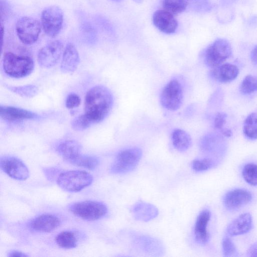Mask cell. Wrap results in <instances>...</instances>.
Here are the masks:
<instances>
[{"instance_id": "1", "label": "cell", "mask_w": 257, "mask_h": 257, "mask_svg": "<svg viewBox=\"0 0 257 257\" xmlns=\"http://www.w3.org/2000/svg\"><path fill=\"white\" fill-rule=\"evenodd\" d=\"M113 103V95L107 87L93 86L88 90L85 97L84 114L93 123L100 122L108 115Z\"/></svg>"}, {"instance_id": "2", "label": "cell", "mask_w": 257, "mask_h": 257, "mask_svg": "<svg viewBox=\"0 0 257 257\" xmlns=\"http://www.w3.org/2000/svg\"><path fill=\"white\" fill-rule=\"evenodd\" d=\"M5 72L9 76L20 78L30 75L34 68L33 59L28 56H20L12 52L5 53L3 59Z\"/></svg>"}, {"instance_id": "3", "label": "cell", "mask_w": 257, "mask_h": 257, "mask_svg": "<svg viewBox=\"0 0 257 257\" xmlns=\"http://www.w3.org/2000/svg\"><path fill=\"white\" fill-rule=\"evenodd\" d=\"M232 53V47L229 42L225 39H217L206 49L204 62L212 69L222 64L231 57Z\"/></svg>"}, {"instance_id": "4", "label": "cell", "mask_w": 257, "mask_h": 257, "mask_svg": "<svg viewBox=\"0 0 257 257\" xmlns=\"http://www.w3.org/2000/svg\"><path fill=\"white\" fill-rule=\"evenodd\" d=\"M93 177L89 173L80 170L69 171L59 175L57 182L62 189L68 192H78L89 186Z\"/></svg>"}, {"instance_id": "5", "label": "cell", "mask_w": 257, "mask_h": 257, "mask_svg": "<svg viewBox=\"0 0 257 257\" xmlns=\"http://www.w3.org/2000/svg\"><path fill=\"white\" fill-rule=\"evenodd\" d=\"M142 156V150L136 147L120 151L110 167V172L122 174L132 171L138 166Z\"/></svg>"}, {"instance_id": "6", "label": "cell", "mask_w": 257, "mask_h": 257, "mask_svg": "<svg viewBox=\"0 0 257 257\" xmlns=\"http://www.w3.org/2000/svg\"><path fill=\"white\" fill-rule=\"evenodd\" d=\"M69 208L75 215L87 221L98 220L104 216L107 212L106 205L96 201L76 202L71 205Z\"/></svg>"}, {"instance_id": "7", "label": "cell", "mask_w": 257, "mask_h": 257, "mask_svg": "<svg viewBox=\"0 0 257 257\" xmlns=\"http://www.w3.org/2000/svg\"><path fill=\"white\" fill-rule=\"evenodd\" d=\"M15 29L17 35L22 43L32 45L38 39L42 25L38 20L25 16L17 21Z\"/></svg>"}, {"instance_id": "8", "label": "cell", "mask_w": 257, "mask_h": 257, "mask_svg": "<svg viewBox=\"0 0 257 257\" xmlns=\"http://www.w3.org/2000/svg\"><path fill=\"white\" fill-rule=\"evenodd\" d=\"M63 23V13L58 6L48 7L42 11L41 16L42 28L49 37L54 38L60 32Z\"/></svg>"}, {"instance_id": "9", "label": "cell", "mask_w": 257, "mask_h": 257, "mask_svg": "<svg viewBox=\"0 0 257 257\" xmlns=\"http://www.w3.org/2000/svg\"><path fill=\"white\" fill-rule=\"evenodd\" d=\"M183 90L181 83L177 79L170 80L163 88L160 95V102L166 109L175 111L181 106Z\"/></svg>"}, {"instance_id": "10", "label": "cell", "mask_w": 257, "mask_h": 257, "mask_svg": "<svg viewBox=\"0 0 257 257\" xmlns=\"http://www.w3.org/2000/svg\"><path fill=\"white\" fill-rule=\"evenodd\" d=\"M64 48L61 41L49 43L39 50L37 55L38 64L46 68L54 66L62 56Z\"/></svg>"}, {"instance_id": "11", "label": "cell", "mask_w": 257, "mask_h": 257, "mask_svg": "<svg viewBox=\"0 0 257 257\" xmlns=\"http://www.w3.org/2000/svg\"><path fill=\"white\" fill-rule=\"evenodd\" d=\"M2 170L10 177L24 181L29 176V171L26 165L19 159L11 156L2 157L0 161Z\"/></svg>"}, {"instance_id": "12", "label": "cell", "mask_w": 257, "mask_h": 257, "mask_svg": "<svg viewBox=\"0 0 257 257\" xmlns=\"http://www.w3.org/2000/svg\"><path fill=\"white\" fill-rule=\"evenodd\" d=\"M252 198V194L249 191L243 189H235L225 194L223 204L228 210L234 211L248 204Z\"/></svg>"}, {"instance_id": "13", "label": "cell", "mask_w": 257, "mask_h": 257, "mask_svg": "<svg viewBox=\"0 0 257 257\" xmlns=\"http://www.w3.org/2000/svg\"><path fill=\"white\" fill-rule=\"evenodd\" d=\"M133 237L134 245L145 253L153 256L163 253L164 248L159 240L144 235H135Z\"/></svg>"}, {"instance_id": "14", "label": "cell", "mask_w": 257, "mask_h": 257, "mask_svg": "<svg viewBox=\"0 0 257 257\" xmlns=\"http://www.w3.org/2000/svg\"><path fill=\"white\" fill-rule=\"evenodd\" d=\"M210 218L211 212L205 209L199 213L196 218L194 234L196 241L200 244H205L209 240L210 235L207 227Z\"/></svg>"}, {"instance_id": "15", "label": "cell", "mask_w": 257, "mask_h": 257, "mask_svg": "<svg viewBox=\"0 0 257 257\" xmlns=\"http://www.w3.org/2000/svg\"><path fill=\"white\" fill-rule=\"evenodd\" d=\"M153 21L159 30L166 34L174 33L178 27V22L174 15L164 9L154 13Z\"/></svg>"}, {"instance_id": "16", "label": "cell", "mask_w": 257, "mask_h": 257, "mask_svg": "<svg viewBox=\"0 0 257 257\" xmlns=\"http://www.w3.org/2000/svg\"><path fill=\"white\" fill-rule=\"evenodd\" d=\"M252 227V216L246 212L239 215L228 225L226 233L229 236L242 235L249 231Z\"/></svg>"}, {"instance_id": "17", "label": "cell", "mask_w": 257, "mask_h": 257, "mask_svg": "<svg viewBox=\"0 0 257 257\" xmlns=\"http://www.w3.org/2000/svg\"><path fill=\"white\" fill-rule=\"evenodd\" d=\"M239 69L230 63L222 64L212 68L210 72L211 77L220 83H228L234 80L238 75Z\"/></svg>"}, {"instance_id": "18", "label": "cell", "mask_w": 257, "mask_h": 257, "mask_svg": "<svg viewBox=\"0 0 257 257\" xmlns=\"http://www.w3.org/2000/svg\"><path fill=\"white\" fill-rule=\"evenodd\" d=\"M80 61L78 51L72 43L65 46L62 56L60 69L65 73H72L76 70Z\"/></svg>"}, {"instance_id": "19", "label": "cell", "mask_w": 257, "mask_h": 257, "mask_svg": "<svg viewBox=\"0 0 257 257\" xmlns=\"http://www.w3.org/2000/svg\"><path fill=\"white\" fill-rule=\"evenodd\" d=\"M60 224V219L56 215L45 214L35 218L30 223V227L33 230L40 232H50L57 228Z\"/></svg>"}, {"instance_id": "20", "label": "cell", "mask_w": 257, "mask_h": 257, "mask_svg": "<svg viewBox=\"0 0 257 257\" xmlns=\"http://www.w3.org/2000/svg\"><path fill=\"white\" fill-rule=\"evenodd\" d=\"M2 118L9 121H20L36 118L38 115L29 110L11 106H1Z\"/></svg>"}, {"instance_id": "21", "label": "cell", "mask_w": 257, "mask_h": 257, "mask_svg": "<svg viewBox=\"0 0 257 257\" xmlns=\"http://www.w3.org/2000/svg\"><path fill=\"white\" fill-rule=\"evenodd\" d=\"M131 212L135 219L145 222L154 219L159 213L156 206L143 201L136 203L132 207Z\"/></svg>"}, {"instance_id": "22", "label": "cell", "mask_w": 257, "mask_h": 257, "mask_svg": "<svg viewBox=\"0 0 257 257\" xmlns=\"http://www.w3.org/2000/svg\"><path fill=\"white\" fill-rule=\"evenodd\" d=\"M56 150L61 156L71 163L81 155L80 144L74 140L61 142L57 146Z\"/></svg>"}, {"instance_id": "23", "label": "cell", "mask_w": 257, "mask_h": 257, "mask_svg": "<svg viewBox=\"0 0 257 257\" xmlns=\"http://www.w3.org/2000/svg\"><path fill=\"white\" fill-rule=\"evenodd\" d=\"M171 140L174 148L181 152L187 151L191 144V138L190 135L181 129L177 128L173 131Z\"/></svg>"}, {"instance_id": "24", "label": "cell", "mask_w": 257, "mask_h": 257, "mask_svg": "<svg viewBox=\"0 0 257 257\" xmlns=\"http://www.w3.org/2000/svg\"><path fill=\"white\" fill-rule=\"evenodd\" d=\"M243 132L249 140L257 139V111L250 113L244 120Z\"/></svg>"}, {"instance_id": "25", "label": "cell", "mask_w": 257, "mask_h": 257, "mask_svg": "<svg viewBox=\"0 0 257 257\" xmlns=\"http://www.w3.org/2000/svg\"><path fill=\"white\" fill-rule=\"evenodd\" d=\"M55 240L59 246L67 249L75 247L78 243L77 237L72 231L61 232L57 235Z\"/></svg>"}, {"instance_id": "26", "label": "cell", "mask_w": 257, "mask_h": 257, "mask_svg": "<svg viewBox=\"0 0 257 257\" xmlns=\"http://www.w3.org/2000/svg\"><path fill=\"white\" fill-rule=\"evenodd\" d=\"M162 5L164 10L174 15L183 12L188 2L187 0H163Z\"/></svg>"}, {"instance_id": "27", "label": "cell", "mask_w": 257, "mask_h": 257, "mask_svg": "<svg viewBox=\"0 0 257 257\" xmlns=\"http://www.w3.org/2000/svg\"><path fill=\"white\" fill-rule=\"evenodd\" d=\"M7 88L14 93L26 98L33 97L37 94L39 91L38 87L32 84H27L20 86H8Z\"/></svg>"}, {"instance_id": "28", "label": "cell", "mask_w": 257, "mask_h": 257, "mask_svg": "<svg viewBox=\"0 0 257 257\" xmlns=\"http://www.w3.org/2000/svg\"><path fill=\"white\" fill-rule=\"evenodd\" d=\"M242 175L248 184L257 186V164L252 163L246 164L242 169Z\"/></svg>"}, {"instance_id": "29", "label": "cell", "mask_w": 257, "mask_h": 257, "mask_svg": "<svg viewBox=\"0 0 257 257\" xmlns=\"http://www.w3.org/2000/svg\"><path fill=\"white\" fill-rule=\"evenodd\" d=\"M99 163V160L98 158L95 156L83 155H81L71 164L86 168L89 169H94L97 167Z\"/></svg>"}, {"instance_id": "30", "label": "cell", "mask_w": 257, "mask_h": 257, "mask_svg": "<svg viewBox=\"0 0 257 257\" xmlns=\"http://www.w3.org/2000/svg\"><path fill=\"white\" fill-rule=\"evenodd\" d=\"M240 91L244 94H250L257 91V76L248 75L242 81Z\"/></svg>"}, {"instance_id": "31", "label": "cell", "mask_w": 257, "mask_h": 257, "mask_svg": "<svg viewBox=\"0 0 257 257\" xmlns=\"http://www.w3.org/2000/svg\"><path fill=\"white\" fill-rule=\"evenodd\" d=\"M216 165V161L210 158H204L194 160L192 167L196 172H203L213 168Z\"/></svg>"}, {"instance_id": "32", "label": "cell", "mask_w": 257, "mask_h": 257, "mask_svg": "<svg viewBox=\"0 0 257 257\" xmlns=\"http://www.w3.org/2000/svg\"><path fill=\"white\" fill-rule=\"evenodd\" d=\"M226 118V114L223 112H218L214 117L213 125L214 128L219 131L223 136L229 137L232 135L231 131L224 127Z\"/></svg>"}, {"instance_id": "33", "label": "cell", "mask_w": 257, "mask_h": 257, "mask_svg": "<svg viewBox=\"0 0 257 257\" xmlns=\"http://www.w3.org/2000/svg\"><path fill=\"white\" fill-rule=\"evenodd\" d=\"M92 122L84 113L75 118L71 122L72 128L75 131H81L88 128Z\"/></svg>"}, {"instance_id": "34", "label": "cell", "mask_w": 257, "mask_h": 257, "mask_svg": "<svg viewBox=\"0 0 257 257\" xmlns=\"http://www.w3.org/2000/svg\"><path fill=\"white\" fill-rule=\"evenodd\" d=\"M222 252L224 256H238L236 248L232 240L228 237H224L222 241Z\"/></svg>"}, {"instance_id": "35", "label": "cell", "mask_w": 257, "mask_h": 257, "mask_svg": "<svg viewBox=\"0 0 257 257\" xmlns=\"http://www.w3.org/2000/svg\"><path fill=\"white\" fill-rule=\"evenodd\" d=\"M81 103L80 97L75 93L69 94L65 100V106L68 109L78 107Z\"/></svg>"}, {"instance_id": "36", "label": "cell", "mask_w": 257, "mask_h": 257, "mask_svg": "<svg viewBox=\"0 0 257 257\" xmlns=\"http://www.w3.org/2000/svg\"><path fill=\"white\" fill-rule=\"evenodd\" d=\"M247 254L250 256H257V242L250 246L248 250Z\"/></svg>"}, {"instance_id": "37", "label": "cell", "mask_w": 257, "mask_h": 257, "mask_svg": "<svg viewBox=\"0 0 257 257\" xmlns=\"http://www.w3.org/2000/svg\"><path fill=\"white\" fill-rule=\"evenodd\" d=\"M8 256L9 257L12 256H28V255L26 254V253H24V252H22L21 251H19L18 250H11L8 253Z\"/></svg>"}, {"instance_id": "38", "label": "cell", "mask_w": 257, "mask_h": 257, "mask_svg": "<svg viewBox=\"0 0 257 257\" xmlns=\"http://www.w3.org/2000/svg\"><path fill=\"white\" fill-rule=\"evenodd\" d=\"M250 59L253 63L257 64V45L253 48L251 52Z\"/></svg>"}, {"instance_id": "39", "label": "cell", "mask_w": 257, "mask_h": 257, "mask_svg": "<svg viewBox=\"0 0 257 257\" xmlns=\"http://www.w3.org/2000/svg\"><path fill=\"white\" fill-rule=\"evenodd\" d=\"M112 1H115V2H119L121 0H112Z\"/></svg>"}]
</instances>
